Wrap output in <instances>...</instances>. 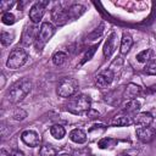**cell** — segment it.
Listing matches in <instances>:
<instances>
[{
  "instance_id": "cell-1",
  "label": "cell",
  "mask_w": 156,
  "mask_h": 156,
  "mask_svg": "<svg viewBox=\"0 0 156 156\" xmlns=\"http://www.w3.org/2000/svg\"><path fill=\"white\" fill-rule=\"evenodd\" d=\"M30 89H32V83L28 79H22L20 82H17L10 89V91L7 94V99L10 102L17 104L27 96V94L30 91Z\"/></svg>"
},
{
  "instance_id": "cell-2",
  "label": "cell",
  "mask_w": 156,
  "mask_h": 156,
  "mask_svg": "<svg viewBox=\"0 0 156 156\" xmlns=\"http://www.w3.org/2000/svg\"><path fill=\"white\" fill-rule=\"evenodd\" d=\"M90 105H91L90 98L80 94V95H77L73 99H71V101L67 105V110L73 115H82L84 112L87 113L91 108Z\"/></svg>"
},
{
  "instance_id": "cell-3",
  "label": "cell",
  "mask_w": 156,
  "mask_h": 156,
  "mask_svg": "<svg viewBox=\"0 0 156 156\" xmlns=\"http://www.w3.org/2000/svg\"><path fill=\"white\" fill-rule=\"evenodd\" d=\"M27 58H28V54L24 49L22 48H15L10 55H9V58L6 61V66L9 68H12V69H17L20 67H22L26 62H27Z\"/></svg>"
},
{
  "instance_id": "cell-4",
  "label": "cell",
  "mask_w": 156,
  "mask_h": 156,
  "mask_svg": "<svg viewBox=\"0 0 156 156\" xmlns=\"http://www.w3.org/2000/svg\"><path fill=\"white\" fill-rule=\"evenodd\" d=\"M54 33H55V27L50 22H43L41 26H40V28H39L37 40H35L37 49L38 50L43 49V46L51 39V37L54 35Z\"/></svg>"
},
{
  "instance_id": "cell-5",
  "label": "cell",
  "mask_w": 156,
  "mask_h": 156,
  "mask_svg": "<svg viewBox=\"0 0 156 156\" xmlns=\"http://www.w3.org/2000/svg\"><path fill=\"white\" fill-rule=\"evenodd\" d=\"M78 80L74 78H65L57 87V95L61 98H71L78 90Z\"/></svg>"
},
{
  "instance_id": "cell-6",
  "label": "cell",
  "mask_w": 156,
  "mask_h": 156,
  "mask_svg": "<svg viewBox=\"0 0 156 156\" xmlns=\"http://www.w3.org/2000/svg\"><path fill=\"white\" fill-rule=\"evenodd\" d=\"M48 4H49V1H38L30 7L29 18L33 23H38L43 18V16L45 13V7H46Z\"/></svg>"
},
{
  "instance_id": "cell-7",
  "label": "cell",
  "mask_w": 156,
  "mask_h": 156,
  "mask_svg": "<svg viewBox=\"0 0 156 156\" xmlns=\"http://www.w3.org/2000/svg\"><path fill=\"white\" fill-rule=\"evenodd\" d=\"M37 37H38V33H37V27L33 26V24H29L27 23L24 26V29L22 32V38H21V41L23 45H30L32 43H34L37 40Z\"/></svg>"
},
{
  "instance_id": "cell-8",
  "label": "cell",
  "mask_w": 156,
  "mask_h": 156,
  "mask_svg": "<svg viewBox=\"0 0 156 156\" xmlns=\"http://www.w3.org/2000/svg\"><path fill=\"white\" fill-rule=\"evenodd\" d=\"M21 139L26 145H28L30 147L39 146L40 143H41V139H40L39 134L37 132H34V130H24L21 134Z\"/></svg>"
},
{
  "instance_id": "cell-9",
  "label": "cell",
  "mask_w": 156,
  "mask_h": 156,
  "mask_svg": "<svg viewBox=\"0 0 156 156\" xmlns=\"http://www.w3.org/2000/svg\"><path fill=\"white\" fill-rule=\"evenodd\" d=\"M51 18H52V21L55 22V24H57V26H63V24H66V23L68 22V20H69L67 9H61L60 6H58V7H55V9L51 11Z\"/></svg>"
},
{
  "instance_id": "cell-10",
  "label": "cell",
  "mask_w": 156,
  "mask_h": 156,
  "mask_svg": "<svg viewBox=\"0 0 156 156\" xmlns=\"http://www.w3.org/2000/svg\"><path fill=\"white\" fill-rule=\"evenodd\" d=\"M113 71L111 68L105 69L102 72H100L96 77H95V83L99 88H106L107 85H110L113 80Z\"/></svg>"
},
{
  "instance_id": "cell-11",
  "label": "cell",
  "mask_w": 156,
  "mask_h": 156,
  "mask_svg": "<svg viewBox=\"0 0 156 156\" xmlns=\"http://www.w3.org/2000/svg\"><path fill=\"white\" fill-rule=\"evenodd\" d=\"M156 135V132L151 127H140L136 129V136L143 143H151Z\"/></svg>"
},
{
  "instance_id": "cell-12",
  "label": "cell",
  "mask_w": 156,
  "mask_h": 156,
  "mask_svg": "<svg viewBox=\"0 0 156 156\" xmlns=\"http://www.w3.org/2000/svg\"><path fill=\"white\" fill-rule=\"evenodd\" d=\"M116 37H117L116 33H111L107 37V39L104 44V49H102V52H104L105 57H110L113 54L115 48H116Z\"/></svg>"
},
{
  "instance_id": "cell-13",
  "label": "cell",
  "mask_w": 156,
  "mask_h": 156,
  "mask_svg": "<svg viewBox=\"0 0 156 156\" xmlns=\"http://www.w3.org/2000/svg\"><path fill=\"white\" fill-rule=\"evenodd\" d=\"M154 121V117L150 112H140L134 117V123L141 127H149Z\"/></svg>"
},
{
  "instance_id": "cell-14",
  "label": "cell",
  "mask_w": 156,
  "mask_h": 156,
  "mask_svg": "<svg viewBox=\"0 0 156 156\" xmlns=\"http://www.w3.org/2000/svg\"><path fill=\"white\" fill-rule=\"evenodd\" d=\"M140 93H141V88L139 85H136L135 83H129L123 91V98L132 100V99H135Z\"/></svg>"
},
{
  "instance_id": "cell-15",
  "label": "cell",
  "mask_w": 156,
  "mask_h": 156,
  "mask_svg": "<svg viewBox=\"0 0 156 156\" xmlns=\"http://www.w3.org/2000/svg\"><path fill=\"white\" fill-rule=\"evenodd\" d=\"M69 139H71L73 143H76V144H84L88 138H87V134H85L84 130L77 128V129L71 130V133H69Z\"/></svg>"
},
{
  "instance_id": "cell-16",
  "label": "cell",
  "mask_w": 156,
  "mask_h": 156,
  "mask_svg": "<svg viewBox=\"0 0 156 156\" xmlns=\"http://www.w3.org/2000/svg\"><path fill=\"white\" fill-rule=\"evenodd\" d=\"M68 16H69V20H73V18H77L79 17L84 11H85V7L83 5H79V4H73L71 5L68 9Z\"/></svg>"
},
{
  "instance_id": "cell-17",
  "label": "cell",
  "mask_w": 156,
  "mask_h": 156,
  "mask_svg": "<svg viewBox=\"0 0 156 156\" xmlns=\"http://www.w3.org/2000/svg\"><path fill=\"white\" fill-rule=\"evenodd\" d=\"M132 45H133V39H132V37H130L129 34H123V37H122V39H121V54H122V55H126V54L130 50Z\"/></svg>"
},
{
  "instance_id": "cell-18",
  "label": "cell",
  "mask_w": 156,
  "mask_h": 156,
  "mask_svg": "<svg viewBox=\"0 0 156 156\" xmlns=\"http://www.w3.org/2000/svg\"><path fill=\"white\" fill-rule=\"evenodd\" d=\"M154 58V50L152 49H146V50H143L140 51L138 55H136V60L141 63H145V62H150L152 61Z\"/></svg>"
},
{
  "instance_id": "cell-19",
  "label": "cell",
  "mask_w": 156,
  "mask_h": 156,
  "mask_svg": "<svg viewBox=\"0 0 156 156\" xmlns=\"http://www.w3.org/2000/svg\"><path fill=\"white\" fill-rule=\"evenodd\" d=\"M140 102L138 101V100H135V99H132V100H128L124 105H123V111H126V112H129V113H134V112H136V111H139L140 110Z\"/></svg>"
},
{
  "instance_id": "cell-20",
  "label": "cell",
  "mask_w": 156,
  "mask_h": 156,
  "mask_svg": "<svg viewBox=\"0 0 156 156\" xmlns=\"http://www.w3.org/2000/svg\"><path fill=\"white\" fill-rule=\"evenodd\" d=\"M132 123H133V121L128 116H116L111 122V124L115 127H124V126H129Z\"/></svg>"
},
{
  "instance_id": "cell-21",
  "label": "cell",
  "mask_w": 156,
  "mask_h": 156,
  "mask_svg": "<svg viewBox=\"0 0 156 156\" xmlns=\"http://www.w3.org/2000/svg\"><path fill=\"white\" fill-rule=\"evenodd\" d=\"M50 134H51L55 139H62V138L65 136V134H66V130H65V128H63L62 126L55 124V126H52V127L50 128Z\"/></svg>"
},
{
  "instance_id": "cell-22",
  "label": "cell",
  "mask_w": 156,
  "mask_h": 156,
  "mask_svg": "<svg viewBox=\"0 0 156 156\" xmlns=\"http://www.w3.org/2000/svg\"><path fill=\"white\" fill-rule=\"evenodd\" d=\"M40 156H57V150L52 145H43L39 150Z\"/></svg>"
},
{
  "instance_id": "cell-23",
  "label": "cell",
  "mask_w": 156,
  "mask_h": 156,
  "mask_svg": "<svg viewBox=\"0 0 156 156\" xmlns=\"http://www.w3.org/2000/svg\"><path fill=\"white\" fill-rule=\"evenodd\" d=\"M66 60H67V55H66L63 51H57V52H55V54L52 55V62H54V65H56V66L63 65V63L66 62Z\"/></svg>"
},
{
  "instance_id": "cell-24",
  "label": "cell",
  "mask_w": 156,
  "mask_h": 156,
  "mask_svg": "<svg viewBox=\"0 0 156 156\" xmlns=\"http://www.w3.org/2000/svg\"><path fill=\"white\" fill-rule=\"evenodd\" d=\"M13 38H15V34H13V33L5 32V30H2V32H1L0 40H1V44H2L4 46H9V45L13 41Z\"/></svg>"
},
{
  "instance_id": "cell-25",
  "label": "cell",
  "mask_w": 156,
  "mask_h": 156,
  "mask_svg": "<svg viewBox=\"0 0 156 156\" xmlns=\"http://www.w3.org/2000/svg\"><path fill=\"white\" fill-rule=\"evenodd\" d=\"M1 21H2L4 24L10 26V24H13V23L16 22V17H15L10 11H6V12L2 13V16H1Z\"/></svg>"
},
{
  "instance_id": "cell-26",
  "label": "cell",
  "mask_w": 156,
  "mask_h": 156,
  "mask_svg": "<svg viewBox=\"0 0 156 156\" xmlns=\"http://www.w3.org/2000/svg\"><path fill=\"white\" fill-rule=\"evenodd\" d=\"M115 143H116L115 139H111V138H102V139L99 140L98 145H99L100 149H107V147H110V146H113Z\"/></svg>"
},
{
  "instance_id": "cell-27",
  "label": "cell",
  "mask_w": 156,
  "mask_h": 156,
  "mask_svg": "<svg viewBox=\"0 0 156 156\" xmlns=\"http://www.w3.org/2000/svg\"><path fill=\"white\" fill-rule=\"evenodd\" d=\"M145 73L151 74V76H156V60H152L150 62H147V65L144 68Z\"/></svg>"
},
{
  "instance_id": "cell-28",
  "label": "cell",
  "mask_w": 156,
  "mask_h": 156,
  "mask_svg": "<svg viewBox=\"0 0 156 156\" xmlns=\"http://www.w3.org/2000/svg\"><path fill=\"white\" fill-rule=\"evenodd\" d=\"M12 117H13L16 121H23V119L27 117V112H26L23 108H16V110L13 111Z\"/></svg>"
},
{
  "instance_id": "cell-29",
  "label": "cell",
  "mask_w": 156,
  "mask_h": 156,
  "mask_svg": "<svg viewBox=\"0 0 156 156\" xmlns=\"http://www.w3.org/2000/svg\"><path fill=\"white\" fill-rule=\"evenodd\" d=\"M96 49H98V45H94V46H91L90 49H88V51L85 52V55H84V57H83V60H82V63H85L87 61H89V60L94 56Z\"/></svg>"
},
{
  "instance_id": "cell-30",
  "label": "cell",
  "mask_w": 156,
  "mask_h": 156,
  "mask_svg": "<svg viewBox=\"0 0 156 156\" xmlns=\"http://www.w3.org/2000/svg\"><path fill=\"white\" fill-rule=\"evenodd\" d=\"M89 155H90V150L88 147L73 150V152H72V156H89Z\"/></svg>"
},
{
  "instance_id": "cell-31",
  "label": "cell",
  "mask_w": 156,
  "mask_h": 156,
  "mask_svg": "<svg viewBox=\"0 0 156 156\" xmlns=\"http://www.w3.org/2000/svg\"><path fill=\"white\" fill-rule=\"evenodd\" d=\"M87 116H88L89 118H96V117H99V112H98L96 110H94V108H90V110L87 112Z\"/></svg>"
},
{
  "instance_id": "cell-32",
  "label": "cell",
  "mask_w": 156,
  "mask_h": 156,
  "mask_svg": "<svg viewBox=\"0 0 156 156\" xmlns=\"http://www.w3.org/2000/svg\"><path fill=\"white\" fill-rule=\"evenodd\" d=\"M9 156H24V154L22 151H20V150H15V151L10 152Z\"/></svg>"
},
{
  "instance_id": "cell-33",
  "label": "cell",
  "mask_w": 156,
  "mask_h": 156,
  "mask_svg": "<svg viewBox=\"0 0 156 156\" xmlns=\"http://www.w3.org/2000/svg\"><path fill=\"white\" fill-rule=\"evenodd\" d=\"M6 135H7L6 126H5V123H1V136H2V138H6Z\"/></svg>"
},
{
  "instance_id": "cell-34",
  "label": "cell",
  "mask_w": 156,
  "mask_h": 156,
  "mask_svg": "<svg viewBox=\"0 0 156 156\" xmlns=\"http://www.w3.org/2000/svg\"><path fill=\"white\" fill-rule=\"evenodd\" d=\"M1 155H2V156H9V154H7L5 150H1Z\"/></svg>"
},
{
  "instance_id": "cell-35",
  "label": "cell",
  "mask_w": 156,
  "mask_h": 156,
  "mask_svg": "<svg viewBox=\"0 0 156 156\" xmlns=\"http://www.w3.org/2000/svg\"><path fill=\"white\" fill-rule=\"evenodd\" d=\"M60 156H71V155H67V154H62V155H60Z\"/></svg>"
},
{
  "instance_id": "cell-36",
  "label": "cell",
  "mask_w": 156,
  "mask_h": 156,
  "mask_svg": "<svg viewBox=\"0 0 156 156\" xmlns=\"http://www.w3.org/2000/svg\"><path fill=\"white\" fill-rule=\"evenodd\" d=\"M119 156H128V155H119Z\"/></svg>"
}]
</instances>
